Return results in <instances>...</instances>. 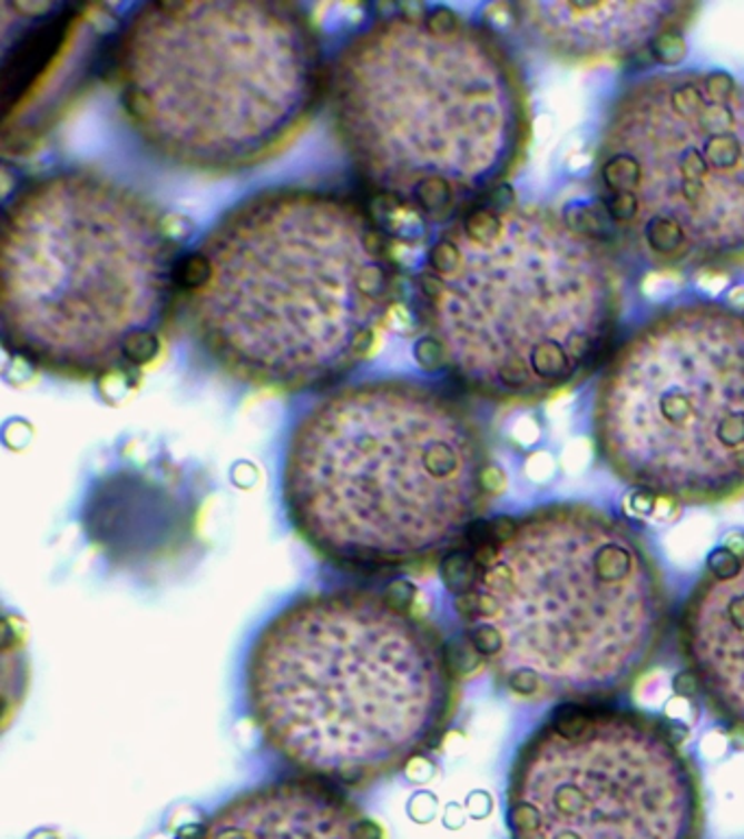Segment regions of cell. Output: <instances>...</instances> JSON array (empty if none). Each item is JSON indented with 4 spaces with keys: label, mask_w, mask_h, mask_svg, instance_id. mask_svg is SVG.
Listing matches in <instances>:
<instances>
[{
    "label": "cell",
    "mask_w": 744,
    "mask_h": 839,
    "mask_svg": "<svg viewBox=\"0 0 744 839\" xmlns=\"http://www.w3.org/2000/svg\"><path fill=\"white\" fill-rule=\"evenodd\" d=\"M596 188L625 247L659 272L744 265V84L664 70L611 104Z\"/></svg>",
    "instance_id": "cell-9"
},
{
    "label": "cell",
    "mask_w": 744,
    "mask_h": 839,
    "mask_svg": "<svg viewBox=\"0 0 744 839\" xmlns=\"http://www.w3.org/2000/svg\"><path fill=\"white\" fill-rule=\"evenodd\" d=\"M459 608L474 652L507 691L568 706L629 693L673 625L670 586L648 540L585 504L496 523Z\"/></svg>",
    "instance_id": "cell-3"
},
{
    "label": "cell",
    "mask_w": 744,
    "mask_h": 839,
    "mask_svg": "<svg viewBox=\"0 0 744 839\" xmlns=\"http://www.w3.org/2000/svg\"><path fill=\"white\" fill-rule=\"evenodd\" d=\"M677 645L705 709L744 734V554L696 582L677 621Z\"/></svg>",
    "instance_id": "cell-14"
},
{
    "label": "cell",
    "mask_w": 744,
    "mask_h": 839,
    "mask_svg": "<svg viewBox=\"0 0 744 839\" xmlns=\"http://www.w3.org/2000/svg\"><path fill=\"white\" fill-rule=\"evenodd\" d=\"M325 101L361 184L424 219L484 206L531 145V97L513 51L446 7H407L356 29L327 68Z\"/></svg>",
    "instance_id": "cell-2"
},
{
    "label": "cell",
    "mask_w": 744,
    "mask_h": 839,
    "mask_svg": "<svg viewBox=\"0 0 744 839\" xmlns=\"http://www.w3.org/2000/svg\"><path fill=\"white\" fill-rule=\"evenodd\" d=\"M245 689L266 745L330 787L404 772L443 743L461 704L443 634L368 591L306 595L273 616L249 652Z\"/></svg>",
    "instance_id": "cell-5"
},
{
    "label": "cell",
    "mask_w": 744,
    "mask_h": 839,
    "mask_svg": "<svg viewBox=\"0 0 744 839\" xmlns=\"http://www.w3.org/2000/svg\"><path fill=\"white\" fill-rule=\"evenodd\" d=\"M16 38L4 36L2 145L38 143L90 86L116 42L107 4H27Z\"/></svg>",
    "instance_id": "cell-12"
},
{
    "label": "cell",
    "mask_w": 744,
    "mask_h": 839,
    "mask_svg": "<svg viewBox=\"0 0 744 839\" xmlns=\"http://www.w3.org/2000/svg\"><path fill=\"white\" fill-rule=\"evenodd\" d=\"M184 265L160 208L136 188L90 168L29 179L2 215V343L55 379L134 377L182 311Z\"/></svg>",
    "instance_id": "cell-6"
},
{
    "label": "cell",
    "mask_w": 744,
    "mask_h": 839,
    "mask_svg": "<svg viewBox=\"0 0 744 839\" xmlns=\"http://www.w3.org/2000/svg\"><path fill=\"white\" fill-rule=\"evenodd\" d=\"M591 433L609 472L648 497L744 499V311L696 300L648 318L605 363Z\"/></svg>",
    "instance_id": "cell-10"
},
{
    "label": "cell",
    "mask_w": 744,
    "mask_h": 839,
    "mask_svg": "<svg viewBox=\"0 0 744 839\" xmlns=\"http://www.w3.org/2000/svg\"><path fill=\"white\" fill-rule=\"evenodd\" d=\"M623 311L616 254L537 204H484L448 225L418 276L422 348L466 392L532 407L577 386Z\"/></svg>",
    "instance_id": "cell-4"
},
{
    "label": "cell",
    "mask_w": 744,
    "mask_h": 839,
    "mask_svg": "<svg viewBox=\"0 0 744 839\" xmlns=\"http://www.w3.org/2000/svg\"><path fill=\"white\" fill-rule=\"evenodd\" d=\"M694 13L696 4L675 0L513 4L516 25L537 49L581 66L642 56L679 38Z\"/></svg>",
    "instance_id": "cell-13"
},
{
    "label": "cell",
    "mask_w": 744,
    "mask_h": 839,
    "mask_svg": "<svg viewBox=\"0 0 744 839\" xmlns=\"http://www.w3.org/2000/svg\"><path fill=\"white\" fill-rule=\"evenodd\" d=\"M479 418L411 379L325 393L284 457L286 514L320 556L356 568L418 566L452 552L496 492Z\"/></svg>",
    "instance_id": "cell-7"
},
{
    "label": "cell",
    "mask_w": 744,
    "mask_h": 839,
    "mask_svg": "<svg viewBox=\"0 0 744 839\" xmlns=\"http://www.w3.org/2000/svg\"><path fill=\"white\" fill-rule=\"evenodd\" d=\"M513 839H703L698 770L638 711L568 706L520 748L507 791Z\"/></svg>",
    "instance_id": "cell-11"
},
{
    "label": "cell",
    "mask_w": 744,
    "mask_h": 839,
    "mask_svg": "<svg viewBox=\"0 0 744 839\" xmlns=\"http://www.w3.org/2000/svg\"><path fill=\"white\" fill-rule=\"evenodd\" d=\"M398 263L368 208L282 186L229 208L184 265L182 315L216 372L252 390L339 383L378 345Z\"/></svg>",
    "instance_id": "cell-1"
},
{
    "label": "cell",
    "mask_w": 744,
    "mask_h": 839,
    "mask_svg": "<svg viewBox=\"0 0 744 839\" xmlns=\"http://www.w3.org/2000/svg\"><path fill=\"white\" fill-rule=\"evenodd\" d=\"M199 839H384V833L330 784L300 779L232 798Z\"/></svg>",
    "instance_id": "cell-15"
},
{
    "label": "cell",
    "mask_w": 744,
    "mask_h": 839,
    "mask_svg": "<svg viewBox=\"0 0 744 839\" xmlns=\"http://www.w3.org/2000/svg\"><path fill=\"white\" fill-rule=\"evenodd\" d=\"M118 106L161 163L199 175L261 167L291 147L325 99L311 13L271 0H154L118 27Z\"/></svg>",
    "instance_id": "cell-8"
}]
</instances>
